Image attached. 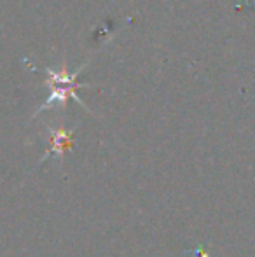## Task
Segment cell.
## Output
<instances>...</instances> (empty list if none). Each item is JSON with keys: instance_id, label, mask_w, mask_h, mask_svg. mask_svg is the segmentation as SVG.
<instances>
[{"instance_id": "6da1fadb", "label": "cell", "mask_w": 255, "mask_h": 257, "mask_svg": "<svg viewBox=\"0 0 255 257\" xmlns=\"http://www.w3.org/2000/svg\"><path fill=\"white\" fill-rule=\"evenodd\" d=\"M70 146H72V132H67V130H51V149L42 158L41 163H44L51 156H63L65 151Z\"/></svg>"}]
</instances>
